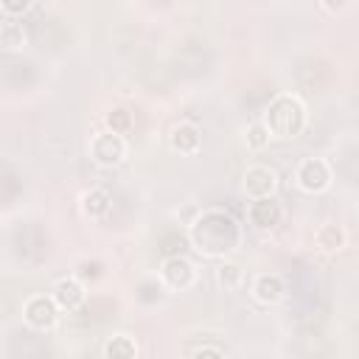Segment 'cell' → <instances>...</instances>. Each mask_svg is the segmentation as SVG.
I'll use <instances>...</instances> for the list:
<instances>
[{
  "label": "cell",
  "instance_id": "cell-1",
  "mask_svg": "<svg viewBox=\"0 0 359 359\" xmlns=\"http://www.w3.org/2000/svg\"><path fill=\"white\" fill-rule=\"evenodd\" d=\"M236 222L224 213H205L196 224H194V244L199 252L216 255V252H227L236 244Z\"/></svg>",
  "mask_w": 359,
  "mask_h": 359
},
{
  "label": "cell",
  "instance_id": "cell-2",
  "mask_svg": "<svg viewBox=\"0 0 359 359\" xmlns=\"http://www.w3.org/2000/svg\"><path fill=\"white\" fill-rule=\"evenodd\" d=\"M121 154H123V143H121L118 137H112V135L95 137V143H93V157H95L98 163H118Z\"/></svg>",
  "mask_w": 359,
  "mask_h": 359
},
{
  "label": "cell",
  "instance_id": "cell-3",
  "mask_svg": "<svg viewBox=\"0 0 359 359\" xmlns=\"http://www.w3.org/2000/svg\"><path fill=\"white\" fill-rule=\"evenodd\" d=\"M67 297H70V306H76V303L81 300V292H79V286H76V283L62 280V283H59V300H62V303H67Z\"/></svg>",
  "mask_w": 359,
  "mask_h": 359
},
{
  "label": "cell",
  "instance_id": "cell-4",
  "mask_svg": "<svg viewBox=\"0 0 359 359\" xmlns=\"http://www.w3.org/2000/svg\"><path fill=\"white\" fill-rule=\"evenodd\" d=\"M31 6V0H3V8L8 11V14H20V11H25Z\"/></svg>",
  "mask_w": 359,
  "mask_h": 359
}]
</instances>
